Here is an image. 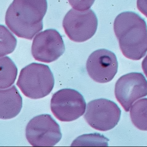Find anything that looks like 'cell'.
<instances>
[{
	"label": "cell",
	"instance_id": "obj_1",
	"mask_svg": "<svg viewBox=\"0 0 147 147\" xmlns=\"http://www.w3.org/2000/svg\"><path fill=\"white\" fill-rule=\"evenodd\" d=\"M47 0H14L6 13L5 24L20 38L31 40L42 30Z\"/></svg>",
	"mask_w": 147,
	"mask_h": 147
},
{
	"label": "cell",
	"instance_id": "obj_2",
	"mask_svg": "<svg viewBox=\"0 0 147 147\" xmlns=\"http://www.w3.org/2000/svg\"><path fill=\"white\" fill-rule=\"evenodd\" d=\"M114 33L122 53L127 58L138 60L147 52V27L145 20L133 12L121 13L114 24Z\"/></svg>",
	"mask_w": 147,
	"mask_h": 147
},
{
	"label": "cell",
	"instance_id": "obj_3",
	"mask_svg": "<svg viewBox=\"0 0 147 147\" xmlns=\"http://www.w3.org/2000/svg\"><path fill=\"white\" fill-rule=\"evenodd\" d=\"M54 84L53 74L48 66L35 63L21 69L17 82L24 95L34 99L48 96Z\"/></svg>",
	"mask_w": 147,
	"mask_h": 147
},
{
	"label": "cell",
	"instance_id": "obj_4",
	"mask_svg": "<svg viewBox=\"0 0 147 147\" xmlns=\"http://www.w3.org/2000/svg\"><path fill=\"white\" fill-rule=\"evenodd\" d=\"M26 137L34 147H52L60 141L62 134L60 126L51 115L43 114L30 121L26 126Z\"/></svg>",
	"mask_w": 147,
	"mask_h": 147
},
{
	"label": "cell",
	"instance_id": "obj_5",
	"mask_svg": "<svg viewBox=\"0 0 147 147\" xmlns=\"http://www.w3.org/2000/svg\"><path fill=\"white\" fill-rule=\"evenodd\" d=\"M86 103L82 95L76 90L64 89L54 93L51 101L54 115L61 121H71L85 113Z\"/></svg>",
	"mask_w": 147,
	"mask_h": 147
},
{
	"label": "cell",
	"instance_id": "obj_6",
	"mask_svg": "<svg viewBox=\"0 0 147 147\" xmlns=\"http://www.w3.org/2000/svg\"><path fill=\"white\" fill-rule=\"evenodd\" d=\"M120 115L121 110L115 102L99 98L88 104L84 118L93 129L105 131L115 127L119 121Z\"/></svg>",
	"mask_w": 147,
	"mask_h": 147
},
{
	"label": "cell",
	"instance_id": "obj_7",
	"mask_svg": "<svg viewBox=\"0 0 147 147\" xmlns=\"http://www.w3.org/2000/svg\"><path fill=\"white\" fill-rule=\"evenodd\" d=\"M97 24L96 15L91 9L79 11L73 8L63 20L66 34L70 40L78 43L91 38L96 32Z\"/></svg>",
	"mask_w": 147,
	"mask_h": 147
},
{
	"label": "cell",
	"instance_id": "obj_8",
	"mask_svg": "<svg viewBox=\"0 0 147 147\" xmlns=\"http://www.w3.org/2000/svg\"><path fill=\"white\" fill-rule=\"evenodd\" d=\"M114 93L124 109L129 112L134 102L147 96V81L141 73L125 75L116 82Z\"/></svg>",
	"mask_w": 147,
	"mask_h": 147
},
{
	"label": "cell",
	"instance_id": "obj_9",
	"mask_svg": "<svg viewBox=\"0 0 147 147\" xmlns=\"http://www.w3.org/2000/svg\"><path fill=\"white\" fill-rule=\"evenodd\" d=\"M64 41L54 29H48L38 33L33 40L31 53L35 60L50 63L58 59L65 51Z\"/></svg>",
	"mask_w": 147,
	"mask_h": 147
},
{
	"label": "cell",
	"instance_id": "obj_10",
	"mask_svg": "<svg viewBox=\"0 0 147 147\" xmlns=\"http://www.w3.org/2000/svg\"><path fill=\"white\" fill-rule=\"evenodd\" d=\"M90 77L95 81L104 83L111 81L117 74L118 62L115 54L106 49L92 53L86 63Z\"/></svg>",
	"mask_w": 147,
	"mask_h": 147
},
{
	"label": "cell",
	"instance_id": "obj_11",
	"mask_svg": "<svg viewBox=\"0 0 147 147\" xmlns=\"http://www.w3.org/2000/svg\"><path fill=\"white\" fill-rule=\"evenodd\" d=\"M22 107V97L14 86L0 90V119L14 118L19 113Z\"/></svg>",
	"mask_w": 147,
	"mask_h": 147
},
{
	"label": "cell",
	"instance_id": "obj_12",
	"mask_svg": "<svg viewBox=\"0 0 147 147\" xmlns=\"http://www.w3.org/2000/svg\"><path fill=\"white\" fill-rule=\"evenodd\" d=\"M18 69L8 57H0V89L12 86L17 78Z\"/></svg>",
	"mask_w": 147,
	"mask_h": 147
},
{
	"label": "cell",
	"instance_id": "obj_13",
	"mask_svg": "<svg viewBox=\"0 0 147 147\" xmlns=\"http://www.w3.org/2000/svg\"><path fill=\"white\" fill-rule=\"evenodd\" d=\"M131 119L134 125L141 130L147 131V98L137 101L131 107Z\"/></svg>",
	"mask_w": 147,
	"mask_h": 147
},
{
	"label": "cell",
	"instance_id": "obj_14",
	"mask_svg": "<svg viewBox=\"0 0 147 147\" xmlns=\"http://www.w3.org/2000/svg\"><path fill=\"white\" fill-rule=\"evenodd\" d=\"M15 36L4 25H0V57L12 53L17 45Z\"/></svg>",
	"mask_w": 147,
	"mask_h": 147
},
{
	"label": "cell",
	"instance_id": "obj_15",
	"mask_svg": "<svg viewBox=\"0 0 147 147\" xmlns=\"http://www.w3.org/2000/svg\"><path fill=\"white\" fill-rule=\"evenodd\" d=\"M71 6L75 10L84 11L88 10L95 2V0H68Z\"/></svg>",
	"mask_w": 147,
	"mask_h": 147
},
{
	"label": "cell",
	"instance_id": "obj_16",
	"mask_svg": "<svg viewBox=\"0 0 147 147\" xmlns=\"http://www.w3.org/2000/svg\"><path fill=\"white\" fill-rule=\"evenodd\" d=\"M137 6L138 10L147 18V0H137Z\"/></svg>",
	"mask_w": 147,
	"mask_h": 147
},
{
	"label": "cell",
	"instance_id": "obj_17",
	"mask_svg": "<svg viewBox=\"0 0 147 147\" xmlns=\"http://www.w3.org/2000/svg\"><path fill=\"white\" fill-rule=\"evenodd\" d=\"M142 68L144 74L147 77V55L142 62Z\"/></svg>",
	"mask_w": 147,
	"mask_h": 147
}]
</instances>
